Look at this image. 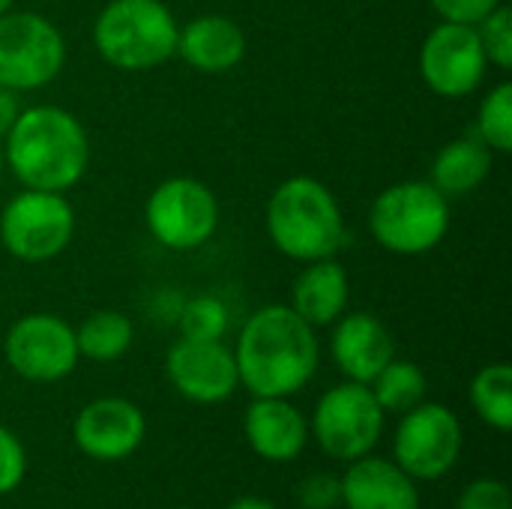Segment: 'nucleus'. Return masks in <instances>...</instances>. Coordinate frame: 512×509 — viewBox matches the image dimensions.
<instances>
[{
  "label": "nucleus",
  "instance_id": "1",
  "mask_svg": "<svg viewBox=\"0 0 512 509\" xmlns=\"http://www.w3.org/2000/svg\"><path fill=\"white\" fill-rule=\"evenodd\" d=\"M237 360L240 387L258 399H291L318 375L321 342L318 330L306 324L288 303L255 309L231 348Z\"/></svg>",
  "mask_w": 512,
  "mask_h": 509
},
{
  "label": "nucleus",
  "instance_id": "2",
  "mask_svg": "<svg viewBox=\"0 0 512 509\" xmlns=\"http://www.w3.org/2000/svg\"><path fill=\"white\" fill-rule=\"evenodd\" d=\"M3 159L24 189L69 192L90 165V138L84 123L60 105L21 108L3 135Z\"/></svg>",
  "mask_w": 512,
  "mask_h": 509
},
{
  "label": "nucleus",
  "instance_id": "3",
  "mask_svg": "<svg viewBox=\"0 0 512 509\" xmlns=\"http://www.w3.org/2000/svg\"><path fill=\"white\" fill-rule=\"evenodd\" d=\"M264 228L270 243L300 264L336 258L348 246L339 198L327 183L309 174H294L273 189L264 210Z\"/></svg>",
  "mask_w": 512,
  "mask_h": 509
},
{
  "label": "nucleus",
  "instance_id": "4",
  "mask_svg": "<svg viewBox=\"0 0 512 509\" xmlns=\"http://www.w3.org/2000/svg\"><path fill=\"white\" fill-rule=\"evenodd\" d=\"M180 24L165 0H108L90 30L96 54L120 72H147L177 57Z\"/></svg>",
  "mask_w": 512,
  "mask_h": 509
},
{
  "label": "nucleus",
  "instance_id": "5",
  "mask_svg": "<svg viewBox=\"0 0 512 509\" xmlns=\"http://www.w3.org/2000/svg\"><path fill=\"white\" fill-rule=\"evenodd\" d=\"M453 222L450 201L429 180H402L381 189L369 207L375 243L402 258L435 252Z\"/></svg>",
  "mask_w": 512,
  "mask_h": 509
},
{
  "label": "nucleus",
  "instance_id": "6",
  "mask_svg": "<svg viewBox=\"0 0 512 509\" xmlns=\"http://www.w3.org/2000/svg\"><path fill=\"white\" fill-rule=\"evenodd\" d=\"M78 231V213L66 192L21 189L0 210V246L21 264H45L63 255Z\"/></svg>",
  "mask_w": 512,
  "mask_h": 509
},
{
  "label": "nucleus",
  "instance_id": "7",
  "mask_svg": "<svg viewBox=\"0 0 512 509\" xmlns=\"http://www.w3.org/2000/svg\"><path fill=\"white\" fill-rule=\"evenodd\" d=\"M63 30L42 12L9 9L0 15V87L30 93L54 84L66 66Z\"/></svg>",
  "mask_w": 512,
  "mask_h": 509
},
{
  "label": "nucleus",
  "instance_id": "8",
  "mask_svg": "<svg viewBox=\"0 0 512 509\" xmlns=\"http://www.w3.org/2000/svg\"><path fill=\"white\" fill-rule=\"evenodd\" d=\"M219 198L195 177H168L144 201V225L150 237L171 252H195L219 231Z\"/></svg>",
  "mask_w": 512,
  "mask_h": 509
},
{
  "label": "nucleus",
  "instance_id": "9",
  "mask_svg": "<svg viewBox=\"0 0 512 509\" xmlns=\"http://www.w3.org/2000/svg\"><path fill=\"white\" fill-rule=\"evenodd\" d=\"M387 414L369 384L342 381L330 387L309 420V435L336 462H354L375 453L384 435Z\"/></svg>",
  "mask_w": 512,
  "mask_h": 509
},
{
  "label": "nucleus",
  "instance_id": "10",
  "mask_svg": "<svg viewBox=\"0 0 512 509\" xmlns=\"http://www.w3.org/2000/svg\"><path fill=\"white\" fill-rule=\"evenodd\" d=\"M393 432V462L417 483H435L447 477L465 447L462 420L441 402H420L399 414Z\"/></svg>",
  "mask_w": 512,
  "mask_h": 509
},
{
  "label": "nucleus",
  "instance_id": "11",
  "mask_svg": "<svg viewBox=\"0 0 512 509\" xmlns=\"http://www.w3.org/2000/svg\"><path fill=\"white\" fill-rule=\"evenodd\" d=\"M3 357L6 366L30 384H57L81 363L75 327L54 312H30L12 321L3 336Z\"/></svg>",
  "mask_w": 512,
  "mask_h": 509
},
{
  "label": "nucleus",
  "instance_id": "12",
  "mask_svg": "<svg viewBox=\"0 0 512 509\" xmlns=\"http://www.w3.org/2000/svg\"><path fill=\"white\" fill-rule=\"evenodd\" d=\"M489 60L480 45L477 27L441 21L429 30L420 48V75L441 99H465L486 81Z\"/></svg>",
  "mask_w": 512,
  "mask_h": 509
},
{
  "label": "nucleus",
  "instance_id": "13",
  "mask_svg": "<svg viewBox=\"0 0 512 509\" xmlns=\"http://www.w3.org/2000/svg\"><path fill=\"white\" fill-rule=\"evenodd\" d=\"M168 384L192 405H222L240 390L237 360L225 339H177L165 354Z\"/></svg>",
  "mask_w": 512,
  "mask_h": 509
},
{
  "label": "nucleus",
  "instance_id": "14",
  "mask_svg": "<svg viewBox=\"0 0 512 509\" xmlns=\"http://www.w3.org/2000/svg\"><path fill=\"white\" fill-rule=\"evenodd\" d=\"M147 438L144 411L123 396H102L87 402L75 423L72 441L93 462H123Z\"/></svg>",
  "mask_w": 512,
  "mask_h": 509
},
{
  "label": "nucleus",
  "instance_id": "15",
  "mask_svg": "<svg viewBox=\"0 0 512 509\" xmlns=\"http://www.w3.org/2000/svg\"><path fill=\"white\" fill-rule=\"evenodd\" d=\"M330 357L345 381L372 384L375 375L396 357V339L378 315L345 312L333 324Z\"/></svg>",
  "mask_w": 512,
  "mask_h": 509
},
{
  "label": "nucleus",
  "instance_id": "16",
  "mask_svg": "<svg viewBox=\"0 0 512 509\" xmlns=\"http://www.w3.org/2000/svg\"><path fill=\"white\" fill-rule=\"evenodd\" d=\"M243 435L264 462H294L309 444V420L291 399H258L243 414Z\"/></svg>",
  "mask_w": 512,
  "mask_h": 509
},
{
  "label": "nucleus",
  "instance_id": "17",
  "mask_svg": "<svg viewBox=\"0 0 512 509\" xmlns=\"http://www.w3.org/2000/svg\"><path fill=\"white\" fill-rule=\"evenodd\" d=\"M249 51L246 30L219 12L198 15L180 24L177 36V57L201 75H225L243 63Z\"/></svg>",
  "mask_w": 512,
  "mask_h": 509
},
{
  "label": "nucleus",
  "instance_id": "18",
  "mask_svg": "<svg viewBox=\"0 0 512 509\" xmlns=\"http://www.w3.org/2000/svg\"><path fill=\"white\" fill-rule=\"evenodd\" d=\"M345 509H420V489L393 459L360 456L339 477Z\"/></svg>",
  "mask_w": 512,
  "mask_h": 509
},
{
  "label": "nucleus",
  "instance_id": "19",
  "mask_svg": "<svg viewBox=\"0 0 512 509\" xmlns=\"http://www.w3.org/2000/svg\"><path fill=\"white\" fill-rule=\"evenodd\" d=\"M348 300H351L348 270L336 258H321V261H309L297 273L288 306L306 324L321 330V327H333L348 312Z\"/></svg>",
  "mask_w": 512,
  "mask_h": 509
},
{
  "label": "nucleus",
  "instance_id": "20",
  "mask_svg": "<svg viewBox=\"0 0 512 509\" xmlns=\"http://www.w3.org/2000/svg\"><path fill=\"white\" fill-rule=\"evenodd\" d=\"M495 165V153L477 138V135H462L447 141L438 156L432 159V177L429 183L447 198H465L471 192H477Z\"/></svg>",
  "mask_w": 512,
  "mask_h": 509
},
{
  "label": "nucleus",
  "instance_id": "21",
  "mask_svg": "<svg viewBox=\"0 0 512 509\" xmlns=\"http://www.w3.org/2000/svg\"><path fill=\"white\" fill-rule=\"evenodd\" d=\"M135 327L120 309H96L75 327L78 354L90 363H117L129 354Z\"/></svg>",
  "mask_w": 512,
  "mask_h": 509
},
{
  "label": "nucleus",
  "instance_id": "22",
  "mask_svg": "<svg viewBox=\"0 0 512 509\" xmlns=\"http://www.w3.org/2000/svg\"><path fill=\"white\" fill-rule=\"evenodd\" d=\"M471 408L495 432L512 429V366L489 363L471 381Z\"/></svg>",
  "mask_w": 512,
  "mask_h": 509
},
{
  "label": "nucleus",
  "instance_id": "23",
  "mask_svg": "<svg viewBox=\"0 0 512 509\" xmlns=\"http://www.w3.org/2000/svg\"><path fill=\"white\" fill-rule=\"evenodd\" d=\"M369 387H372L378 405L384 408V414H405L414 405H420L429 393L426 372L417 363L396 360V357L375 375V381Z\"/></svg>",
  "mask_w": 512,
  "mask_h": 509
},
{
  "label": "nucleus",
  "instance_id": "24",
  "mask_svg": "<svg viewBox=\"0 0 512 509\" xmlns=\"http://www.w3.org/2000/svg\"><path fill=\"white\" fill-rule=\"evenodd\" d=\"M474 135L492 150V153H510L512 150V84L504 78L480 99Z\"/></svg>",
  "mask_w": 512,
  "mask_h": 509
},
{
  "label": "nucleus",
  "instance_id": "25",
  "mask_svg": "<svg viewBox=\"0 0 512 509\" xmlns=\"http://www.w3.org/2000/svg\"><path fill=\"white\" fill-rule=\"evenodd\" d=\"M174 324H177L183 339L213 342V339H225L228 324H231V312H228L222 297H216V294H195V297L183 300Z\"/></svg>",
  "mask_w": 512,
  "mask_h": 509
},
{
  "label": "nucleus",
  "instance_id": "26",
  "mask_svg": "<svg viewBox=\"0 0 512 509\" xmlns=\"http://www.w3.org/2000/svg\"><path fill=\"white\" fill-rule=\"evenodd\" d=\"M477 27V36H480V45L486 51V60L489 66L507 72L512 66V15L510 9L501 3L495 12H489Z\"/></svg>",
  "mask_w": 512,
  "mask_h": 509
},
{
  "label": "nucleus",
  "instance_id": "27",
  "mask_svg": "<svg viewBox=\"0 0 512 509\" xmlns=\"http://www.w3.org/2000/svg\"><path fill=\"white\" fill-rule=\"evenodd\" d=\"M27 477V450L21 438L0 423V498L12 495Z\"/></svg>",
  "mask_w": 512,
  "mask_h": 509
},
{
  "label": "nucleus",
  "instance_id": "28",
  "mask_svg": "<svg viewBox=\"0 0 512 509\" xmlns=\"http://www.w3.org/2000/svg\"><path fill=\"white\" fill-rule=\"evenodd\" d=\"M456 509H512L510 486L495 477H480L462 489Z\"/></svg>",
  "mask_w": 512,
  "mask_h": 509
},
{
  "label": "nucleus",
  "instance_id": "29",
  "mask_svg": "<svg viewBox=\"0 0 512 509\" xmlns=\"http://www.w3.org/2000/svg\"><path fill=\"white\" fill-rule=\"evenodd\" d=\"M297 501L303 509H336L342 504V483L333 474H309L297 486Z\"/></svg>",
  "mask_w": 512,
  "mask_h": 509
},
{
  "label": "nucleus",
  "instance_id": "30",
  "mask_svg": "<svg viewBox=\"0 0 512 509\" xmlns=\"http://www.w3.org/2000/svg\"><path fill=\"white\" fill-rule=\"evenodd\" d=\"M504 0H429L441 21L453 24H480L489 12H495Z\"/></svg>",
  "mask_w": 512,
  "mask_h": 509
},
{
  "label": "nucleus",
  "instance_id": "31",
  "mask_svg": "<svg viewBox=\"0 0 512 509\" xmlns=\"http://www.w3.org/2000/svg\"><path fill=\"white\" fill-rule=\"evenodd\" d=\"M21 93L9 90V87H0V138L12 129V123L18 120L21 114Z\"/></svg>",
  "mask_w": 512,
  "mask_h": 509
},
{
  "label": "nucleus",
  "instance_id": "32",
  "mask_svg": "<svg viewBox=\"0 0 512 509\" xmlns=\"http://www.w3.org/2000/svg\"><path fill=\"white\" fill-rule=\"evenodd\" d=\"M225 509H276L270 501H264V498H252V495H246V498H237V501H231Z\"/></svg>",
  "mask_w": 512,
  "mask_h": 509
},
{
  "label": "nucleus",
  "instance_id": "33",
  "mask_svg": "<svg viewBox=\"0 0 512 509\" xmlns=\"http://www.w3.org/2000/svg\"><path fill=\"white\" fill-rule=\"evenodd\" d=\"M12 3H15V0H0V15H3V12H9V9H12Z\"/></svg>",
  "mask_w": 512,
  "mask_h": 509
},
{
  "label": "nucleus",
  "instance_id": "34",
  "mask_svg": "<svg viewBox=\"0 0 512 509\" xmlns=\"http://www.w3.org/2000/svg\"><path fill=\"white\" fill-rule=\"evenodd\" d=\"M3 171H6V159H3V138H0V177H3Z\"/></svg>",
  "mask_w": 512,
  "mask_h": 509
}]
</instances>
